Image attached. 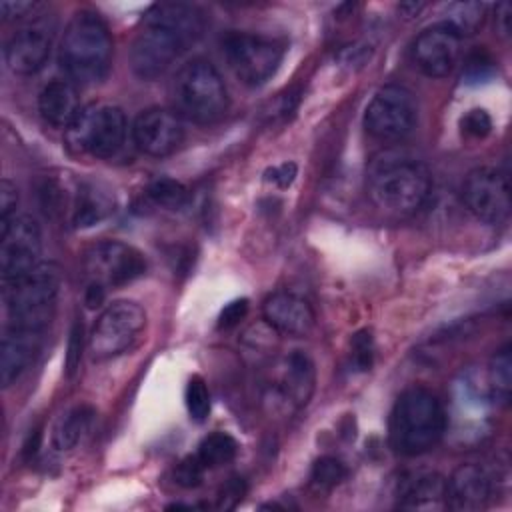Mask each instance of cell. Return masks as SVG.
Listing matches in <instances>:
<instances>
[{"mask_svg": "<svg viewBox=\"0 0 512 512\" xmlns=\"http://www.w3.org/2000/svg\"><path fill=\"white\" fill-rule=\"evenodd\" d=\"M262 316L270 328L286 336H306L316 322L310 302L294 292H274L262 304Z\"/></svg>", "mask_w": 512, "mask_h": 512, "instance_id": "ac0fdd59", "label": "cell"}, {"mask_svg": "<svg viewBox=\"0 0 512 512\" xmlns=\"http://www.w3.org/2000/svg\"><path fill=\"white\" fill-rule=\"evenodd\" d=\"M110 208H112V200L108 198V194L98 186L84 182V184H78L76 188L72 208H70V220L76 228H86L106 218Z\"/></svg>", "mask_w": 512, "mask_h": 512, "instance_id": "603a6c76", "label": "cell"}, {"mask_svg": "<svg viewBox=\"0 0 512 512\" xmlns=\"http://www.w3.org/2000/svg\"><path fill=\"white\" fill-rule=\"evenodd\" d=\"M132 140L136 148L146 156H170L184 142L182 118L170 108H146L134 118Z\"/></svg>", "mask_w": 512, "mask_h": 512, "instance_id": "5bb4252c", "label": "cell"}, {"mask_svg": "<svg viewBox=\"0 0 512 512\" xmlns=\"http://www.w3.org/2000/svg\"><path fill=\"white\" fill-rule=\"evenodd\" d=\"M82 360V324L76 322L70 330V340H68V352H66V374L72 376Z\"/></svg>", "mask_w": 512, "mask_h": 512, "instance_id": "d6a6232c", "label": "cell"}, {"mask_svg": "<svg viewBox=\"0 0 512 512\" xmlns=\"http://www.w3.org/2000/svg\"><path fill=\"white\" fill-rule=\"evenodd\" d=\"M126 114L120 106L94 102L82 106L76 120L66 130L68 146L92 158H112L126 142Z\"/></svg>", "mask_w": 512, "mask_h": 512, "instance_id": "52a82bcc", "label": "cell"}, {"mask_svg": "<svg viewBox=\"0 0 512 512\" xmlns=\"http://www.w3.org/2000/svg\"><path fill=\"white\" fill-rule=\"evenodd\" d=\"M36 2H28V0H6L0 4V12H2V18L4 20H16V18H22L26 16L28 12H34L36 10Z\"/></svg>", "mask_w": 512, "mask_h": 512, "instance_id": "74e56055", "label": "cell"}, {"mask_svg": "<svg viewBox=\"0 0 512 512\" xmlns=\"http://www.w3.org/2000/svg\"><path fill=\"white\" fill-rule=\"evenodd\" d=\"M94 414H96L94 408L88 404H78V406H72L70 410H66L60 416V420L56 422L54 432H52L54 448L60 452L76 448L82 442V438L88 434Z\"/></svg>", "mask_w": 512, "mask_h": 512, "instance_id": "cb8c5ba5", "label": "cell"}, {"mask_svg": "<svg viewBox=\"0 0 512 512\" xmlns=\"http://www.w3.org/2000/svg\"><path fill=\"white\" fill-rule=\"evenodd\" d=\"M488 384H490V396L494 400H502V402L508 400L510 384H512L510 346H504L492 356L488 366Z\"/></svg>", "mask_w": 512, "mask_h": 512, "instance_id": "4316f807", "label": "cell"}, {"mask_svg": "<svg viewBox=\"0 0 512 512\" xmlns=\"http://www.w3.org/2000/svg\"><path fill=\"white\" fill-rule=\"evenodd\" d=\"M510 16H512L510 2H500L496 6V26L502 36H510Z\"/></svg>", "mask_w": 512, "mask_h": 512, "instance_id": "60d3db41", "label": "cell"}, {"mask_svg": "<svg viewBox=\"0 0 512 512\" xmlns=\"http://www.w3.org/2000/svg\"><path fill=\"white\" fill-rule=\"evenodd\" d=\"M492 492L494 480L490 472L476 462H464L446 478V508L458 512L482 510L490 502Z\"/></svg>", "mask_w": 512, "mask_h": 512, "instance_id": "e0dca14e", "label": "cell"}, {"mask_svg": "<svg viewBox=\"0 0 512 512\" xmlns=\"http://www.w3.org/2000/svg\"><path fill=\"white\" fill-rule=\"evenodd\" d=\"M244 490H246V488H244V482H242L240 478H232V480L226 482V486L222 488L218 506H220V508H228V500H232V508H234L236 502L242 498Z\"/></svg>", "mask_w": 512, "mask_h": 512, "instance_id": "f35d334b", "label": "cell"}, {"mask_svg": "<svg viewBox=\"0 0 512 512\" xmlns=\"http://www.w3.org/2000/svg\"><path fill=\"white\" fill-rule=\"evenodd\" d=\"M490 70H492V60L484 52L472 54L466 62V78H470V80L486 78L490 74Z\"/></svg>", "mask_w": 512, "mask_h": 512, "instance_id": "8d00e7d4", "label": "cell"}, {"mask_svg": "<svg viewBox=\"0 0 512 512\" xmlns=\"http://www.w3.org/2000/svg\"><path fill=\"white\" fill-rule=\"evenodd\" d=\"M146 326V312L138 302L114 300L96 318L88 334L92 360L104 362L124 354Z\"/></svg>", "mask_w": 512, "mask_h": 512, "instance_id": "9c48e42d", "label": "cell"}, {"mask_svg": "<svg viewBox=\"0 0 512 512\" xmlns=\"http://www.w3.org/2000/svg\"><path fill=\"white\" fill-rule=\"evenodd\" d=\"M348 476V468L334 456H322L312 466V484L320 490H332Z\"/></svg>", "mask_w": 512, "mask_h": 512, "instance_id": "f1b7e54d", "label": "cell"}, {"mask_svg": "<svg viewBox=\"0 0 512 512\" xmlns=\"http://www.w3.org/2000/svg\"><path fill=\"white\" fill-rule=\"evenodd\" d=\"M352 350H354V364L360 370H368L372 364V338L368 332H360L354 336L352 342Z\"/></svg>", "mask_w": 512, "mask_h": 512, "instance_id": "d590c367", "label": "cell"}, {"mask_svg": "<svg viewBox=\"0 0 512 512\" xmlns=\"http://www.w3.org/2000/svg\"><path fill=\"white\" fill-rule=\"evenodd\" d=\"M248 314V300L246 298H238V300H232L228 302L220 316H218V328H232L236 326L244 316Z\"/></svg>", "mask_w": 512, "mask_h": 512, "instance_id": "e575fe53", "label": "cell"}, {"mask_svg": "<svg viewBox=\"0 0 512 512\" xmlns=\"http://www.w3.org/2000/svg\"><path fill=\"white\" fill-rule=\"evenodd\" d=\"M204 472H206V466L200 462V458L194 454V456H186L174 470V478L180 486L184 488H194L202 482L204 478Z\"/></svg>", "mask_w": 512, "mask_h": 512, "instance_id": "1f68e13d", "label": "cell"}, {"mask_svg": "<svg viewBox=\"0 0 512 512\" xmlns=\"http://www.w3.org/2000/svg\"><path fill=\"white\" fill-rule=\"evenodd\" d=\"M366 192L380 212L396 218L412 216L426 204L432 176L414 154L388 148L372 156L366 170Z\"/></svg>", "mask_w": 512, "mask_h": 512, "instance_id": "7a4b0ae2", "label": "cell"}, {"mask_svg": "<svg viewBox=\"0 0 512 512\" xmlns=\"http://www.w3.org/2000/svg\"><path fill=\"white\" fill-rule=\"evenodd\" d=\"M82 268L86 286L106 292L140 278L146 272V258L126 242L102 240L86 250Z\"/></svg>", "mask_w": 512, "mask_h": 512, "instance_id": "8fae6325", "label": "cell"}, {"mask_svg": "<svg viewBox=\"0 0 512 512\" xmlns=\"http://www.w3.org/2000/svg\"><path fill=\"white\" fill-rule=\"evenodd\" d=\"M204 30L202 14L182 2L154 4L142 18L130 48L132 72L142 80L162 76Z\"/></svg>", "mask_w": 512, "mask_h": 512, "instance_id": "6da1fadb", "label": "cell"}, {"mask_svg": "<svg viewBox=\"0 0 512 512\" xmlns=\"http://www.w3.org/2000/svg\"><path fill=\"white\" fill-rule=\"evenodd\" d=\"M60 292V270L40 262L20 278L4 282V310L8 328L44 332L50 324Z\"/></svg>", "mask_w": 512, "mask_h": 512, "instance_id": "8992f818", "label": "cell"}, {"mask_svg": "<svg viewBox=\"0 0 512 512\" xmlns=\"http://www.w3.org/2000/svg\"><path fill=\"white\" fill-rule=\"evenodd\" d=\"M42 230L28 214H16L0 224L2 282L24 276L40 264Z\"/></svg>", "mask_w": 512, "mask_h": 512, "instance_id": "7c38bea8", "label": "cell"}, {"mask_svg": "<svg viewBox=\"0 0 512 512\" xmlns=\"http://www.w3.org/2000/svg\"><path fill=\"white\" fill-rule=\"evenodd\" d=\"M238 454V442L228 432H212L200 444L196 456L208 468H218L232 462Z\"/></svg>", "mask_w": 512, "mask_h": 512, "instance_id": "d4e9b609", "label": "cell"}, {"mask_svg": "<svg viewBox=\"0 0 512 512\" xmlns=\"http://www.w3.org/2000/svg\"><path fill=\"white\" fill-rule=\"evenodd\" d=\"M486 16V6L480 2H458L448 6V16L444 20V24H448L454 32H458L460 36L466 34H474Z\"/></svg>", "mask_w": 512, "mask_h": 512, "instance_id": "484cf974", "label": "cell"}, {"mask_svg": "<svg viewBox=\"0 0 512 512\" xmlns=\"http://www.w3.org/2000/svg\"><path fill=\"white\" fill-rule=\"evenodd\" d=\"M422 6L424 4H416V2H408V4H400V12H404L406 14V18H410V16H414V14H418L420 10H422Z\"/></svg>", "mask_w": 512, "mask_h": 512, "instance_id": "b9f144b4", "label": "cell"}, {"mask_svg": "<svg viewBox=\"0 0 512 512\" xmlns=\"http://www.w3.org/2000/svg\"><path fill=\"white\" fill-rule=\"evenodd\" d=\"M398 506L406 510L446 508V478L440 472H410L400 480Z\"/></svg>", "mask_w": 512, "mask_h": 512, "instance_id": "ffe728a7", "label": "cell"}, {"mask_svg": "<svg viewBox=\"0 0 512 512\" xmlns=\"http://www.w3.org/2000/svg\"><path fill=\"white\" fill-rule=\"evenodd\" d=\"M42 346V332L8 328L0 344V380L2 386H12L34 362Z\"/></svg>", "mask_w": 512, "mask_h": 512, "instance_id": "d6986e66", "label": "cell"}, {"mask_svg": "<svg viewBox=\"0 0 512 512\" xmlns=\"http://www.w3.org/2000/svg\"><path fill=\"white\" fill-rule=\"evenodd\" d=\"M222 50L230 70L246 86L268 82L284 58V44L280 40L252 32L226 34Z\"/></svg>", "mask_w": 512, "mask_h": 512, "instance_id": "ba28073f", "label": "cell"}, {"mask_svg": "<svg viewBox=\"0 0 512 512\" xmlns=\"http://www.w3.org/2000/svg\"><path fill=\"white\" fill-rule=\"evenodd\" d=\"M466 208L486 224H500L510 214L508 174L498 166H478L462 184Z\"/></svg>", "mask_w": 512, "mask_h": 512, "instance_id": "4fadbf2b", "label": "cell"}, {"mask_svg": "<svg viewBox=\"0 0 512 512\" xmlns=\"http://www.w3.org/2000/svg\"><path fill=\"white\" fill-rule=\"evenodd\" d=\"M54 40V26L46 20H36L16 30L4 48L8 68L18 76H30L44 68L50 58Z\"/></svg>", "mask_w": 512, "mask_h": 512, "instance_id": "2e32d148", "label": "cell"}, {"mask_svg": "<svg viewBox=\"0 0 512 512\" xmlns=\"http://www.w3.org/2000/svg\"><path fill=\"white\" fill-rule=\"evenodd\" d=\"M446 426L448 416L440 398L424 386H410L392 406L388 436L398 454L420 456L444 438Z\"/></svg>", "mask_w": 512, "mask_h": 512, "instance_id": "3957f363", "label": "cell"}, {"mask_svg": "<svg viewBox=\"0 0 512 512\" xmlns=\"http://www.w3.org/2000/svg\"><path fill=\"white\" fill-rule=\"evenodd\" d=\"M80 110L82 106L78 100V92L70 80H50L38 94V112L42 120L52 128L68 130Z\"/></svg>", "mask_w": 512, "mask_h": 512, "instance_id": "44dd1931", "label": "cell"}, {"mask_svg": "<svg viewBox=\"0 0 512 512\" xmlns=\"http://www.w3.org/2000/svg\"><path fill=\"white\" fill-rule=\"evenodd\" d=\"M112 50V36L100 14L80 10L64 28L58 60L70 80L96 84L110 70Z\"/></svg>", "mask_w": 512, "mask_h": 512, "instance_id": "277c9868", "label": "cell"}, {"mask_svg": "<svg viewBox=\"0 0 512 512\" xmlns=\"http://www.w3.org/2000/svg\"><path fill=\"white\" fill-rule=\"evenodd\" d=\"M16 206H18V190L8 178H4L0 184V224L16 216Z\"/></svg>", "mask_w": 512, "mask_h": 512, "instance_id": "836d02e7", "label": "cell"}, {"mask_svg": "<svg viewBox=\"0 0 512 512\" xmlns=\"http://www.w3.org/2000/svg\"><path fill=\"white\" fill-rule=\"evenodd\" d=\"M268 174H270V176H268V180H272L274 184H278V186L286 188V186H290V184H292V180H294V176H296V164H292V162H284V164H280V166L272 168Z\"/></svg>", "mask_w": 512, "mask_h": 512, "instance_id": "ab89813d", "label": "cell"}, {"mask_svg": "<svg viewBox=\"0 0 512 512\" xmlns=\"http://www.w3.org/2000/svg\"><path fill=\"white\" fill-rule=\"evenodd\" d=\"M184 402L190 418L194 422H204L210 414V392L206 382L200 376H192L186 384Z\"/></svg>", "mask_w": 512, "mask_h": 512, "instance_id": "f546056e", "label": "cell"}, {"mask_svg": "<svg viewBox=\"0 0 512 512\" xmlns=\"http://www.w3.org/2000/svg\"><path fill=\"white\" fill-rule=\"evenodd\" d=\"M316 368L308 354L296 350L284 360L280 394L292 408H304L314 394Z\"/></svg>", "mask_w": 512, "mask_h": 512, "instance_id": "7402d4cb", "label": "cell"}, {"mask_svg": "<svg viewBox=\"0 0 512 512\" xmlns=\"http://www.w3.org/2000/svg\"><path fill=\"white\" fill-rule=\"evenodd\" d=\"M172 110L194 124H214L224 118L230 106L228 88L206 58H192L178 68L170 82Z\"/></svg>", "mask_w": 512, "mask_h": 512, "instance_id": "5b68a950", "label": "cell"}, {"mask_svg": "<svg viewBox=\"0 0 512 512\" xmlns=\"http://www.w3.org/2000/svg\"><path fill=\"white\" fill-rule=\"evenodd\" d=\"M148 198L168 210H178L188 202V190L182 182L172 178H156L146 190Z\"/></svg>", "mask_w": 512, "mask_h": 512, "instance_id": "83f0119b", "label": "cell"}, {"mask_svg": "<svg viewBox=\"0 0 512 512\" xmlns=\"http://www.w3.org/2000/svg\"><path fill=\"white\" fill-rule=\"evenodd\" d=\"M460 128L462 134H466L468 138H486L492 130V118L486 110L472 108L462 116Z\"/></svg>", "mask_w": 512, "mask_h": 512, "instance_id": "4dcf8cb0", "label": "cell"}, {"mask_svg": "<svg viewBox=\"0 0 512 512\" xmlns=\"http://www.w3.org/2000/svg\"><path fill=\"white\" fill-rule=\"evenodd\" d=\"M412 60L428 78H444L458 64L462 52V36L448 24L438 22L424 28L412 42Z\"/></svg>", "mask_w": 512, "mask_h": 512, "instance_id": "9a60e30c", "label": "cell"}, {"mask_svg": "<svg viewBox=\"0 0 512 512\" xmlns=\"http://www.w3.org/2000/svg\"><path fill=\"white\" fill-rule=\"evenodd\" d=\"M418 122L414 94L402 84L380 86L364 110L366 132L382 142L404 140Z\"/></svg>", "mask_w": 512, "mask_h": 512, "instance_id": "30bf717a", "label": "cell"}]
</instances>
